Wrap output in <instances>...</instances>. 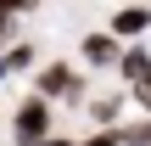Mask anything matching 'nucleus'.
Masks as SVG:
<instances>
[{
    "label": "nucleus",
    "mask_w": 151,
    "mask_h": 146,
    "mask_svg": "<svg viewBox=\"0 0 151 146\" xmlns=\"http://www.w3.org/2000/svg\"><path fill=\"white\" fill-rule=\"evenodd\" d=\"M11 135H17V146H39V141H50V107H45V96H28V101L17 107Z\"/></svg>",
    "instance_id": "obj_1"
},
{
    "label": "nucleus",
    "mask_w": 151,
    "mask_h": 146,
    "mask_svg": "<svg viewBox=\"0 0 151 146\" xmlns=\"http://www.w3.org/2000/svg\"><path fill=\"white\" fill-rule=\"evenodd\" d=\"M146 28H151V11L146 6H129V11L112 17V34H146Z\"/></svg>",
    "instance_id": "obj_2"
},
{
    "label": "nucleus",
    "mask_w": 151,
    "mask_h": 146,
    "mask_svg": "<svg viewBox=\"0 0 151 146\" xmlns=\"http://www.w3.org/2000/svg\"><path fill=\"white\" fill-rule=\"evenodd\" d=\"M84 56H90L95 68H106V62H118V45H112V34H90V39H84Z\"/></svg>",
    "instance_id": "obj_3"
},
{
    "label": "nucleus",
    "mask_w": 151,
    "mask_h": 146,
    "mask_svg": "<svg viewBox=\"0 0 151 146\" xmlns=\"http://www.w3.org/2000/svg\"><path fill=\"white\" fill-rule=\"evenodd\" d=\"M62 90H73V73L56 62V68H45V73H39V96L50 101V96H62Z\"/></svg>",
    "instance_id": "obj_4"
},
{
    "label": "nucleus",
    "mask_w": 151,
    "mask_h": 146,
    "mask_svg": "<svg viewBox=\"0 0 151 146\" xmlns=\"http://www.w3.org/2000/svg\"><path fill=\"white\" fill-rule=\"evenodd\" d=\"M123 73H129V79L140 84V79L151 73V62H146V51H129V56H123Z\"/></svg>",
    "instance_id": "obj_5"
},
{
    "label": "nucleus",
    "mask_w": 151,
    "mask_h": 146,
    "mask_svg": "<svg viewBox=\"0 0 151 146\" xmlns=\"http://www.w3.org/2000/svg\"><path fill=\"white\" fill-rule=\"evenodd\" d=\"M118 141H129V146H151V124H134V129H118Z\"/></svg>",
    "instance_id": "obj_6"
},
{
    "label": "nucleus",
    "mask_w": 151,
    "mask_h": 146,
    "mask_svg": "<svg viewBox=\"0 0 151 146\" xmlns=\"http://www.w3.org/2000/svg\"><path fill=\"white\" fill-rule=\"evenodd\" d=\"M84 146H123V141H118V129H95V135H90Z\"/></svg>",
    "instance_id": "obj_7"
},
{
    "label": "nucleus",
    "mask_w": 151,
    "mask_h": 146,
    "mask_svg": "<svg viewBox=\"0 0 151 146\" xmlns=\"http://www.w3.org/2000/svg\"><path fill=\"white\" fill-rule=\"evenodd\" d=\"M134 96H140V101H146V107H151V73H146V79H140V84H134Z\"/></svg>",
    "instance_id": "obj_8"
},
{
    "label": "nucleus",
    "mask_w": 151,
    "mask_h": 146,
    "mask_svg": "<svg viewBox=\"0 0 151 146\" xmlns=\"http://www.w3.org/2000/svg\"><path fill=\"white\" fill-rule=\"evenodd\" d=\"M39 146H73V141H67V135H50V141H39Z\"/></svg>",
    "instance_id": "obj_9"
},
{
    "label": "nucleus",
    "mask_w": 151,
    "mask_h": 146,
    "mask_svg": "<svg viewBox=\"0 0 151 146\" xmlns=\"http://www.w3.org/2000/svg\"><path fill=\"white\" fill-rule=\"evenodd\" d=\"M6 68H11V62H6V56H0V73H6Z\"/></svg>",
    "instance_id": "obj_10"
},
{
    "label": "nucleus",
    "mask_w": 151,
    "mask_h": 146,
    "mask_svg": "<svg viewBox=\"0 0 151 146\" xmlns=\"http://www.w3.org/2000/svg\"><path fill=\"white\" fill-rule=\"evenodd\" d=\"M0 17H6V11H0Z\"/></svg>",
    "instance_id": "obj_11"
}]
</instances>
